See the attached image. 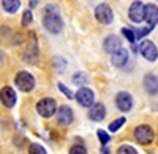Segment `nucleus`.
<instances>
[{
	"instance_id": "f257e3e1",
	"label": "nucleus",
	"mask_w": 158,
	"mask_h": 154,
	"mask_svg": "<svg viewBox=\"0 0 158 154\" xmlns=\"http://www.w3.org/2000/svg\"><path fill=\"white\" fill-rule=\"evenodd\" d=\"M43 25L44 29L51 33H60L63 29V21L60 18V13L57 10V7L54 5H48L43 10Z\"/></svg>"
},
{
	"instance_id": "f03ea898",
	"label": "nucleus",
	"mask_w": 158,
	"mask_h": 154,
	"mask_svg": "<svg viewBox=\"0 0 158 154\" xmlns=\"http://www.w3.org/2000/svg\"><path fill=\"white\" fill-rule=\"evenodd\" d=\"M36 111L41 118L49 119L52 118L54 114L57 113V102L51 97H44V99H40L36 102Z\"/></svg>"
},
{
	"instance_id": "7ed1b4c3",
	"label": "nucleus",
	"mask_w": 158,
	"mask_h": 154,
	"mask_svg": "<svg viewBox=\"0 0 158 154\" xmlns=\"http://www.w3.org/2000/svg\"><path fill=\"white\" fill-rule=\"evenodd\" d=\"M15 84H16L18 89H21L22 92H30V91H33V87H35V78H33L32 73L22 70V72L16 73Z\"/></svg>"
},
{
	"instance_id": "20e7f679",
	"label": "nucleus",
	"mask_w": 158,
	"mask_h": 154,
	"mask_svg": "<svg viewBox=\"0 0 158 154\" xmlns=\"http://www.w3.org/2000/svg\"><path fill=\"white\" fill-rule=\"evenodd\" d=\"M153 138H155V134H153V129L149 124H141L135 129V140L144 146L150 145L153 142Z\"/></svg>"
},
{
	"instance_id": "39448f33",
	"label": "nucleus",
	"mask_w": 158,
	"mask_h": 154,
	"mask_svg": "<svg viewBox=\"0 0 158 154\" xmlns=\"http://www.w3.org/2000/svg\"><path fill=\"white\" fill-rule=\"evenodd\" d=\"M76 100H77V103L84 107V108H89L94 105V102H95V94L94 91H92L90 87L87 86H81L77 89V92H76Z\"/></svg>"
},
{
	"instance_id": "423d86ee",
	"label": "nucleus",
	"mask_w": 158,
	"mask_h": 154,
	"mask_svg": "<svg viewBox=\"0 0 158 154\" xmlns=\"http://www.w3.org/2000/svg\"><path fill=\"white\" fill-rule=\"evenodd\" d=\"M139 53L142 54L144 59H147L149 62H155L158 59V48L155 46V43H152L150 40H142L139 45Z\"/></svg>"
},
{
	"instance_id": "0eeeda50",
	"label": "nucleus",
	"mask_w": 158,
	"mask_h": 154,
	"mask_svg": "<svg viewBox=\"0 0 158 154\" xmlns=\"http://www.w3.org/2000/svg\"><path fill=\"white\" fill-rule=\"evenodd\" d=\"M144 16H146V5H144L142 2H139V0H136V2H133L130 5V10H128V18L139 24L144 21Z\"/></svg>"
},
{
	"instance_id": "6e6552de",
	"label": "nucleus",
	"mask_w": 158,
	"mask_h": 154,
	"mask_svg": "<svg viewBox=\"0 0 158 154\" xmlns=\"http://www.w3.org/2000/svg\"><path fill=\"white\" fill-rule=\"evenodd\" d=\"M95 18L101 24H111L112 19H114V13H112V10L108 3H100L95 8Z\"/></svg>"
},
{
	"instance_id": "1a4fd4ad",
	"label": "nucleus",
	"mask_w": 158,
	"mask_h": 154,
	"mask_svg": "<svg viewBox=\"0 0 158 154\" xmlns=\"http://www.w3.org/2000/svg\"><path fill=\"white\" fill-rule=\"evenodd\" d=\"M0 102L3 103V107L6 108H13L18 102V95L15 92V89L10 86H3L0 89Z\"/></svg>"
},
{
	"instance_id": "9d476101",
	"label": "nucleus",
	"mask_w": 158,
	"mask_h": 154,
	"mask_svg": "<svg viewBox=\"0 0 158 154\" xmlns=\"http://www.w3.org/2000/svg\"><path fill=\"white\" fill-rule=\"evenodd\" d=\"M115 107L123 113L130 111L131 108H133V97H131L128 92H118L115 95Z\"/></svg>"
},
{
	"instance_id": "9b49d317",
	"label": "nucleus",
	"mask_w": 158,
	"mask_h": 154,
	"mask_svg": "<svg viewBox=\"0 0 158 154\" xmlns=\"http://www.w3.org/2000/svg\"><path fill=\"white\" fill-rule=\"evenodd\" d=\"M57 122L62 125V127H68L71 122H73V110L68 107V105H62L59 110H57Z\"/></svg>"
},
{
	"instance_id": "f8f14e48",
	"label": "nucleus",
	"mask_w": 158,
	"mask_h": 154,
	"mask_svg": "<svg viewBox=\"0 0 158 154\" xmlns=\"http://www.w3.org/2000/svg\"><path fill=\"white\" fill-rule=\"evenodd\" d=\"M89 119L90 121H95V122H100L106 118V107L100 102H94V105L89 107Z\"/></svg>"
},
{
	"instance_id": "ddd939ff",
	"label": "nucleus",
	"mask_w": 158,
	"mask_h": 154,
	"mask_svg": "<svg viewBox=\"0 0 158 154\" xmlns=\"http://www.w3.org/2000/svg\"><path fill=\"white\" fill-rule=\"evenodd\" d=\"M128 60V51L125 48H118L115 49L114 53H111V62L114 67H123Z\"/></svg>"
},
{
	"instance_id": "4468645a",
	"label": "nucleus",
	"mask_w": 158,
	"mask_h": 154,
	"mask_svg": "<svg viewBox=\"0 0 158 154\" xmlns=\"http://www.w3.org/2000/svg\"><path fill=\"white\" fill-rule=\"evenodd\" d=\"M142 84H144V89H146L150 95L158 94V78L153 73H147L146 76H144Z\"/></svg>"
},
{
	"instance_id": "2eb2a0df",
	"label": "nucleus",
	"mask_w": 158,
	"mask_h": 154,
	"mask_svg": "<svg viewBox=\"0 0 158 154\" xmlns=\"http://www.w3.org/2000/svg\"><path fill=\"white\" fill-rule=\"evenodd\" d=\"M38 57H40V49H38V43L35 38H32V42L29 43V48L24 54V59L27 60L29 64H36L38 62Z\"/></svg>"
},
{
	"instance_id": "dca6fc26",
	"label": "nucleus",
	"mask_w": 158,
	"mask_h": 154,
	"mask_svg": "<svg viewBox=\"0 0 158 154\" xmlns=\"http://www.w3.org/2000/svg\"><path fill=\"white\" fill-rule=\"evenodd\" d=\"M122 46V42H120V38H118L117 35H108L106 38H104V42H103V49L106 51V53H114L115 49H118Z\"/></svg>"
},
{
	"instance_id": "f3484780",
	"label": "nucleus",
	"mask_w": 158,
	"mask_h": 154,
	"mask_svg": "<svg viewBox=\"0 0 158 154\" xmlns=\"http://www.w3.org/2000/svg\"><path fill=\"white\" fill-rule=\"evenodd\" d=\"M144 19L149 22L150 27L156 25V24H158V7L153 5V3L146 5V16H144Z\"/></svg>"
},
{
	"instance_id": "a211bd4d",
	"label": "nucleus",
	"mask_w": 158,
	"mask_h": 154,
	"mask_svg": "<svg viewBox=\"0 0 158 154\" xmlns=\"http://www.w3.org/2000/svg\"><path fill=\"white\" fill-rule=\"evenodd\" d=\"M2 7L6 13L15 15V13L21 8V0H2Z\"/></svg>"
},
{
	"instance_id": "6ab92c4d",
	"label": "nucleus",
	"mask_w": 158,
	"mask_h": 154,
	"mask_svg": "<svg viewBox=\"0 0 158 154\" xmlns=\"http://www.w3.org/2000/svg\"><path fill=\"white\" fill-rule=\"evenodd\" d=\"M87 81H89V76L85 73H82V72H77V73L73 75V83L76 86H84Z\"/></svg>"
},
{
	"instance_id": "aec40b11",
	"label": "nucleus",
	"mask_w": 158,
	"mask_h": 154,
	"mask_svg": "<svg viewBox=\"0 0 158 154\" xmlns=\"http://www.w3.org/2000/svg\"><path fill=\"white\" fill-rule=\"evenodd\" d=\"M29 154H46V149L40 143H32L29 146Z\"/></svg>"
},
{
	"instance_id": "412c9836",
	"label": "nucleus",
	"mask_w": 158,
	"mask_h": 154,
	"mask_svg": "<svg viewBox=\"0 0 158 154\" xmlns=\"http://www.w3.org/2000/svg\"><path fill=\"white\" fill-rule=\"evenodd\" d=\"M117 154H138V151L131 145H122L120 148L117 149Z\"/></svg>"
},
{
	"instance_id": "4be33fe9",
	"label": "nucleus",
	"mask_w": 158,
	"mask_h": 154,
	"mask_svg": "<svg viewBox=\"0 0 158 154\" xmlns=\"http://www.w3.org/2000/svg\"><path fill=\"white\" fill-rule=\"evenodd\" d=\"M122 33L125 35V38H127L130 43H135V42H136V35H135V30H133V29L123 27V29H122Z\"/></svg>"
},
{
	"instance_id": "5701e85b",
	"label": "nucleus",
	"mask_w": 158,
	"mask_h": 154,
	"mask_svg": "<svg viewBox=\"0 0 158 154\" xmlns=\"http://www.w3.org/2000/svg\"><path fill=\"white\" fill-rule=\"evenodd\" d=\"M123 124H125V118H118V119H115V121H112V122L109 124V130H111V132H117Z\"/></svg>"
},
{
	"instance_id": "b1692460",
	"label": "nucleus",
	"mask_w": 158,
	"mask_h": 154,
	"mask_svg": "<svg viewBox=\"0 0 158 154\" xmlns=\"http://www.w3.org/2000/svg\"><path fill=\"white\" fill-rule=\"evenodd\" d=\"M33 21V15H32V11L30 10H25L24 11V15H22V25L24 27H27V25H30Z\"/></svg>"
},
{
	"instance_id": "393cba45",
	"label": "nucleus",
	"mask_w": 158,
	"mask_h": 154,
	"mask_svg": "<svg viewBox=\"0 0 158 154\" xmlns=\"http://www.w3.org/2000/svg\"><path fill=\"white\" fill-rule=\"evenodd\" d=\"M97 135H98V140L101 142V145H103V146L109 143L111 137H109V134H108V132H104V130H98V132H97Z\"/></svg>"
},
{
	"instance_id": "a878e982",
	"label": "nucleus",
	"mask_w": 158,
	"mask_h": 154,
	"mask_svg": "<svg viewBox=\"0 0 158 154\" xmlns=\"http://www.w3.org/2000/svg\"><path fill=\"white\" fill-rule=\"evenodd\" d=\"M68 154H87V149L82 145H74V146L70 148V152Z\"/></svg>"
},
{
	"instance_id": "bb28decb",
	"label": "nucleus",
	"mask_w": 158,
	"mask_h": 154,
	"mask_svg": "<svg viewBox=\"0 0 158 154\" xmlns=\"http://www.w3.org/2000/svg\"><path fill=\"white\" fill-rule=\"evenodd\" d=\"M54 67L62 72V70H65V67H67V62H65L63 59H60V57H54Z\"/></svg>"
},
{
	"instance_id": "cd10ccee",
	"label": "nucleus",
	"mask_w": 158,
	"mask_h": 154,
	"mask_svg": "<svg viewBox=\"0 0 158 154\" xmlns=\"http://www.w3.org/2000/svg\"><path fill=\"white\" fill-rule=\"evenodd\" d=\"M57 86H59V89H60V92H62V94H65V95H67L68 99H73V97H74V95H73V92H71L70 89H68L67 86H65L63 83H59Z\"/></svg>"
},
{
	"instance_id": "c85d7f7f",
	"label": "nucleus",
	"mask_w": 158,
	"mask_h": 154,
	"mask_svg": "<svg viewBox=\"0 0 158 154\" xmlns=\"http://www.w3.org/2000/svg\"><path fill=\"white\" fill-rule=\"evenodd\" d=\"M150 30H152V27L149 25V27H146V29H138V30L135 32V35H136V38H142V37H146Z\"/></svg>"
},
{
	"instance_id": "c756f323",
	"label": "nucleus",
	"mask_w": 158,
	"mask_h": 154,
	"mask_svg": "<svg viewBox=\"0 0 158 154\" xmlns=\"http://www.w3.org/2000/svg\"><path fill=\"white\" fill-rule=\"evenodd\" d=\"M3 60V54H2V51H0V62Z\"/></svg>"
}]
</instances>
